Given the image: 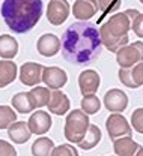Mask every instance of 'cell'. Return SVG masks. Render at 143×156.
<instances>
[{"mask_svg":"<svg viewBox=\"0 0 143 156\" xmlns=\"http://www.w3.org/2000/svg\"><path fill=\"white\" fill-rule=\"evenodd\" d=\"M63 57L75 65L94 62L101 54V38L97 24L89 21L72 23L63 33L61 41Z\"/></svg>","mask_w":143,"mask_h":156,"instance_id":"6da1fadb","label":"cell"},{"mask_svg":"<svg viewBox=\"0 0 143 156\" xmlns=\"http://www.w3.org/2000/svg\"><path fill=\"white\" fill-rule=\"evenodd\" d=\"M42 0H3L0 6L2 17L14 33L30 32L42 17Z\"/></svg>","mask_w":143,"mask_h":156,"instance_id":"7a4b0ae2","label":"cell"},{"mask_svg":"<svg viewBox=\"0 0 143 156\" xmlns=\"http://www.w3.org/2000/svg\"><path fill=\"white\" fill-rule=\"evenodd\" d=\"M137 14V9H127L125 12L113 14L100 27L101 44L110 53H116L130 42L128 32L131 30V21Z\"/></svg>","mask_w":143,"mask_h":156,"instance_id":"3957f363","label":"cell"},{"mask_svg":"<svg viewBox=\"0 0 143 156\" xmlns=\"http://www.w3.org/2000/svg\"><path fill=\"white\" fill-rule=\"evenodd\" d=\"M89 116L83 110H72L65 120V138L69 143L79 144L89 128Z\"/></svg>","mask_w":143,"mask_h":156,"instance_id":"277c9868","label":"cell"},{"mask_svg":"<svg viewBox=\"0 0 143 156\" xmlns=\"http://www.w3.org/2000/svg\"><path fill=\"white\" fill-rule=\"evenodd\" d=\"M116 62L119 68H131L136 63L143 62V42L137 41L119 48L116 51Z\"/></svg>","mask_w":143,"mask_h":156,"instance_id":"5b68a950","label":"cell"},{"mask_svg":"<svg viewBox=\"0 0 143 156\" xmlns=\"http://www.w3.org/2000/svg\"><path fill=\"white\" fill-rule=\"evenodd\" d=\"M105 129L108 132L110 140H116V138H121V136H131L133 135V131H131V126L128 123V120L119 114V113H113L107 117L105 120Z\"/></svg>","mask_w":143,"mask_h":156,"instance_id":"8992f818","label":"cell"},{"mask_svg":"<svg viewBox=\"0 0 143 156\" xmlns=\"http://www.w3.org/2000/svg\"><path fill=\"white\" fill-rule=\"evenodd\" d=\"M118 77L123 86L130 89H139L143 86V62L136 63L131 68H121Z\"/></svg>","mask_w":143,"mask_h":156,"instance_id":"52a82bcc","label":"cell"},{"mask_svg":"<svg viewBox=\"0 0 143 156\" xmlns=\"http://www.w3.org/2000/svg\"><path fill=\"white\" fill-rule=\"evenodd\" d=\"M69 17L68 0H51L47 6V20L53 26H62Z\"/></svg>","mask_w":143,"mask_h":156,"instance_id":"ba28073f","label":"cell"},{"mask_svg":"<svg viewBox=\"0 0 143 156\" xmlns=\"http://www.w3.org/2000/svg\"><path fill=\"white\" fill-rule=\"evenodd\" d=\"M42 71L44 66L41 63H35V62H26L24 65H21L18 77L20 81L24 86H38L42 81Z\"/></svg>","mask_w":143,"mask_h":156,"instance_id":"9c48e42d","label":"cell"},{"mask_svg":"<svg viewBox=\"0 0 143 156\" xmlns=\"http://www.w3.org/2000/svg\"><path fill=\"white\" fill-rule=\"evenodd\" d=\"M42 81L48 89L56 90V89H62L68 83V75L59 66H44Z\"/></svg>","mask_w":143,"mask_h":156,"instance_id":"30bf717a","label":"cell"},{"mask_svg":"<svg viewBox=\"0 0 143 156\" xmlns=\"http://www.w3.org/2000/svg\"><path fill=\"white\" fill-rule=\"evenodd\" d=\"M104 105L110 113H122L128 107V96L119 89H110L104 95Z\"/></svg>","mask_w":143,"mask_h":156,"instance_id":"8fae6325","label":"cell"},{"mask_svg":"<svg viewBox=\"0 0 143 156\" xmlns=\"http://www.w3.org/2000/svg\"><path fill=\"white\" fill-rule=\"evenodd\" d=\"M100 83H101L100 74L94 69H86L79 75V87L83 96L95 95L100 89Z\"/></svg>","mask_w":143,"mask_h":156,"instance_id":"7c38bea8","label":"cell"},{"mask_svg":"<svg viewBox=\"0 0 143 156\" xmlns=\"http://www.w3.org/2000/svg\"><path fill=\"white\" fill-rule=\"evenodd\" d=\"M53 125V120L50 114L47 111H42V110H38L36 113H33L30 119L27 120V126L32 132V135H42V134H47L50 131Z\"/></svg>","mask_w":143,"mask_h":156,"instance_id":"4fadbf2b","label":"cell"},{"mask_svg":"<svg viewBox=\"0 0 143 156\" xmlns=\"http://www.w3.org/2000/svg\"><path fill=\"white\" fill-rule=\"evenodd\" d=\"M36 50L44 57H53L61 51V39L53 33H45L38 39Z\"/></svg>","mask_w":143,"mask_h":156,"instance_id":"5bb4252c","label":"cell"},{"mask_svg":"<svg viewBox=\"0 0 143 156\" xmlns=\"http://www.w3.org/2000/svg\"><path fill=\"white\" fill-rule=\"evenodd\" d=\"M47 108L50 110V113L56 114V116H63L69 111L71 108V102L68 96L61 92V89H56L51 92L50 99H48V104H47Z\"/></svg>","mask_w":143,"mask_h":156,"instance_id":"9a60e30c","label":"cell"},{"mask_svg":"<svg viewBox=\"0 0 143 156\" xmlns=\"http://www.w3.org/2000/svg\"><path fill=\"white\" fill-rule=\"evenodd\" d=\"M98 12L97 0H75L72 6V15L80 21H89Z\"/></svg>","mask_w":143,"mask_h":156,"instance_id":"2e32d148","label":"cell"},{"mask_svg":"<svg viewBox=\"0 0 143 156\" xmlns=\"http://www.w3.org/2000/svg\"><path fill=\"white\" fill-rule=\"evenodd\" d=\"M8 136L11 138V141H14L15 144H24L26 141L30 140L32 132L27 126L26 122H14L9 128H8Z\"/></svg>","mask_w":143,"mask_h":156,"instance_id":"e0dca14e","label":"cell"},{"mask_svg":"<svg viewBox=\"0 0 143 156\" xmlns=\"http://www.w3.org/2000/svg\"><path fill=\"white\" fill-rule=\"evenodd\" d=\"M139 147V143H136L131 136H121L113 140V149L116 156H134Z\"/></svg>","mask_w":143,"mask_h":156,"instance_id":"ac0fdd59","label":"cell"},{"mask_svg":"<svg viewBox=\"0 0 143 156\" xmlns=\"http://www.w3.org/2000/svg\"><path fill=\"white\" fill-rule=\"evenodd\" d=\"M17 75H18V68L15 62H11L6 58L0 60V89L14 83Z\"/></svg>","mask_w":143,"mask_h":156,"instance_id":"d6986e66","label":"cell"},{"mask_svg":"<svg viewBox=\"0 0 143 156\" xmlns=\"http://www.w3.org/2000/svg\"><path fill=\"white\" fill-rule=\"evenodd\" d=\"M18 54V41L11 35L0 36V57L12 60Z\"/></svg>","mask_w":143,"mask_h":156,"instance_id":"ffe728a7","label":"cell"},{"mask_svg":"<svg viewBox=\"0 0 143 156\" xmlns=\"http://www.w3.org/2000/svg\"><path fill=\"white\" fill-rule=\"evenodd\" d=\"M101 141V131L97 125H89L86 134L83 136V140L79 143V146L83 150H92L95 146H98V143Z\"/></svg>","mask_w":143,"mask_h":156,"instance_id":"44dd1931","label":"cell"},{"mask_svg":"<svg viewBox=\"0 0 143 156\" xmlns=\"http://www.w3.org/2000/svg\"><path fill=\"white\" fill-rule=\"evenodd\" d=\"M12 107L14 110H17L20 114H26V113H30L32 110H35V105H33V101L30 98V93L27 92H20L17 93L15 96L12 98Z\"/></svg>","mask_w":143,"mask_h":156,"instance_id":"7402d4cb","label":"cell"},{"mask_svg":"<svg viewBox=\"0 0 143 156\" xmlns=\"http://www.w3.org/2000/svg\"><path fill=\"white\" fill-rule=\"evenodd\" d=\"M54 149V143L48 136H39L32 144V155L33 156H51V150Z\"/></svg>","mask_w":143,"mask_h":156,"instance_id":"603a6c76","label":"cell"},{"mask_svg":"<svg viewBox=\"0 0 143 156\" xmlns=\"http://www.w3.org/2000/svg\"><path fill=\"white\" fill-rule=\"evenodd\" d=\"M29 93H30V98H32L35 110H36V108H42V107H45L48 104V99H50V95H51V89L41 87V86H33V89Z\"/></svg>","mask_w":143,"mask_h":156,"instance_id":"cb8c5ba5","label":"cell"},{"mask_svg":"<svg viewBox=\"0 0 143 156\" xmlns=\"http://www.w3.org/2000/svg\"><path fill=\"white\" fill-rule=\"evenodd\" d=\"M82 110L87 114V116L97 114V113L101 110V102H100L98 96H95V95H86V96H83Z\"/></svg>","mask_w":143,"mask_h":156,"instance_id":"d4e9b609","label":"cell"},{"mask_svg":"<svg viewBox=\"0 0 143 156\" xmlns=\"http://www.w3.org/2000/svg\"><path fill=\"white\" fill-rule=\"evenodd\" d=\"M15 120H17V113L11 107L0 105V129H8Z\"/></svg>","mask_w":143,"mask_h":156,"instance_id":"484cf974","label":"cell"},{"mask_svg":"<svg viewBox=\"0 0 143 156\" xmlns=\"http://www.w3.org/2000/svg\"><path fill=\"white\" fill-rule=\"evenodd\" d=\"M51 156H79V150L72 144H61L54 146L51 150Z\"/></svg>","mask_w":143,"mask_h":156,"instance_id":"4316f807","label":"cell"},{"mask_svg":"<svg viewBox=\"0 0 143 156\" xmlns=\"http://www.w3.org/2000/svg\"><path fill=\"white\" fill-rule=\"evenodd\" d=\"M121 8V0H98V9L102 14H113Z\"/></svg>","mask_w":143,"mask_h":156,"instance_id":"83f0119b","label":"cell"},{"mask_svg":"<svg viewBox=\"0 0 143 156\" xmlns=\"http://www.w3.org/2000/svg\"><path fill=\"white\" fill-rule=\"evenodd\" d=\"M131 125L137 134L143 135V108H137L131 114Z\"/></svg>","mask_w":143,"mask_h":156,"instance_id":"f1b7e54d","label":"cell"},{"mask_svg":"<svg viewBox=\"0 0 143 156\" xmlns=\"http://www.w3.org/2000/svg\"><path fill=\"white\" fill-rule=\"evenodd\" d=\"M131 30L137 35V38H143V14H137L131 21Z\"/></svg>","mask_w":143,"mask_h":156,"instance_id":"f546056e","label":"cell"},{"mask_svg":"<svg viewBox=\"0 0 143 156\" xmlns=\"http://www.w3.org/2000/svg\"><path fill=\"white\" fill-rule=\"evenodd\" d=\"M0 156H17V150L8 141L0 140Z\"/></svg>","mask_w":143,"mask_h":156,"instance_id":"4dcf8cb0","label":"cell"},{"mask_svg":"<svg viewBox=\"0 0 143 156\" xmlns=\"http://www.w3.org/2000/svg\"><path fill=\"white\" fill-rule=\"evenodd\" d=\"M134 156H143V147H139V150L136 152V155Z\"/></svg>","mask_w":143,"mask_h":156,"instance_id":"1f68e13d","label":"cell"},{"mask_svg":"<svg viewBox=\"0 0 143 156\" xmlns=\"http://www.w3.org/2000/svg\"><path fill=\"white\" fill-rule=\"evenodd\" d=\"M139 2H140V3H142V5H143V0H139Z\"/></svg>","mask_w":143,"mask_h":156,"instance_id":"d6a6232c","label":"cell"}]
</instances>
